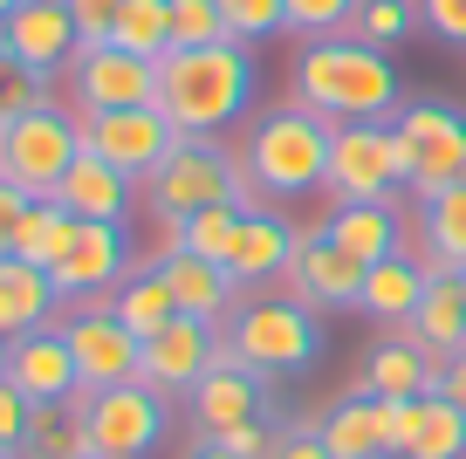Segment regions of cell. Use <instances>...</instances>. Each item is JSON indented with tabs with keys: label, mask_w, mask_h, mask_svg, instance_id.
Wrapping results in <instances>:
<instances>
[{
	"label": "cell",
	"mask_w": 466,
	"mask_h": 459,
	"mask_svg": "<svg viewBox=\"0 0 466 459\" xmlns=\"http://www.w3.org/2000/svg\"><path fill=\"white\" fill-rule=\"evenodd\" d=\"M62 7H69V21H76V35H83V48L110 42L116 15H124V0H62Z\"/></svg>",
	"instance_id": "obj_41"
},
{
	"label": "cell",
	"mask_w": 466,
	"mask_h": 459,
	"mask_svg": "<svg viewBox=\"0 0 466 459\" xmlns=\"http://www.w3.org/2000/svg\"><path fill=\"white\" fill-rule=\"evenodd\" d=\"M219 15H227V35L248 42V48L289 28V7H281V0H219Z\"/></svg>",
	"instance_id": "obj_38"
},
{
	"label": "cell",
	"mask_w": 466,
	"mask_h": 459,
	"mask_svg": "<svg viewBox=\"0 0 466 459\" xmlns=\"http://www.w3.org/2000/svg\"><path fill=\"white\" fill-rule=\"evenodd\" d=\"M69 336V357L83 391H110V384H137V363H145V336H131L110 316V295L103 301H76L69 316L56 322Z\"/></svg>",
	"instance_id": "obj_11"
},
{
	"label": "cell",
	"mask_w": 466,
	"mask_h": 459,
	"mask_svg": "<svg viewBox=\"0 0 466 459\" xmlns=\"http://www.w3.org/2000/svg\"><path fill=\"white\" fill-rule=\"evenodd\" d=\"M131 192H137V178H124L116 165H103L96 151H76V165L62 172V186L48 192V199L69 206L76 219H110V227H124V213H131Z\"/></svg>",
	"instance_id": "obj_25"
},
{
	"label": "cell",
	"mask_w": 466,
	"mask_h": 459,
	"mask_svg": "<svg viewBox=\"0 0 466 459\" xmlns=\"http://www.w3.org/2000/svg\"><path fill=\"white\" fill-rule=\"evenodd\" d=\"M295 247H302V227H295L289 213H268V206H248V219H240V233H233V254H227V274L240 288H261V281H281L295 260Z\"/></svg>",
	"instance_id": "obj_19"
},
{
	"label": "cell",
	"mask_w": 466,
	"mask_h": 459,
	"mask_svg": "<svg viewBox=\"0 0 466 459\" xmlns=\"http://www.w3.org/2000/svg\"><path fill=\"white\" fill-rule=\"evenodd\" d=\"M192 425H199V439H219V432L248 425V418H268V377H254L248 363H233L227 336H219V357L213 371L192 384Z\"/></svg>",
	"instance_id": "obj_17"
},
{
	"label": "cell",
	"mask_w": 466,
	"mask_h": 459,
	"mask_svg": "<svg viewBox=\"0 0 466 459\" xmlns=\"http://www.w3.org/2000/svg\"><path fill=\"white\" fill-rule=\"evenodd\" d=\"M219 336H227L233 363H248L254 377H302L322 357L316 309H302L295 295H248L219 322Z\"/></svg>",
	"instance_id": "obj_5"
},
{
	"label": "cell",
	"mask_w": 466,
	"mask_h": 459,
	"mask_svg": "<svg viewBox=\"0 0 466 459\" xmlns=\"http://www.w3.org/2000/svg\"><path fill=\"white\" fill-rule=\"evenodd\" d=\"M21 213H28V192L0 186V260L15 254V227H21Z\"/></svg>",
	"instance_id": "obj_45"
},
{
	"label": "cell",
	"mask_w": 466,
	"mask_h": 459,
	"mask_svg": "<svg viewBox=\"0 0 466 459\" xmlns=\"http://www.w3.org/2000/svg\"><path fill=\"white\" fill-rule=\"evenodd\" d=\"M419 21L446 48H466V0H419Z\"/></svg>",
	"instance_id": "obj_43"
},
{
	"label": "cell",
	"mask_w": 466,
	"mask_h": 459,
	"mask_svg": "<svg viewBox=\"0 0 466 459\" xmlns=\"http://www.w3.org/2000/svg\"><path fill=\"white\" fill-rule=\"evenodd\" d=\"M28 418H35V398L0 377V453L7 459H21V445H28Z\"/></svg>",
	"instance_id": "obj_40"
},
{
	"label": "cell",
	"mask_w": 466,
	"mask_h": 459,
	"mask_svg": "<svg viewBox=\"0 0 466 459\" xmlns=\"http://www.w3.org/2000/svg\"><path fill=\"white\" fill-rule=\"evenodd\" d=\"M439 363H446V357H432V350L411 343L405 330H391L384 343H370L364 371H357V391H370V398H384V404L432 398V391H439Z\"/></svg>",
	"instance_id": "obj_20"
},
{
	"label": "cell",
	"mask_w": 466,
	"mask_h": 459,
	"mask_svg": "<svg viewBox=\"0 0 466 459\" xmlns=\"http://www.w3.org/2000/svg\"><path fill=\"white\" fill-rule=\"evenodd\" d=\"M206 42H233L219 0H172V48H206Z\"/></svg>",
	"instance_id": "obj_37"
},
{
	"label": "cell",
	"mask_w": 466,
	"mask_h": 459,
	"mask_svg": "<svg viewBox=\"0 0 466 459\" xmlns=\"http://www.w3.org/2000/svg\"><path fill=\"white\" fill-rule=\"evenodd\" d=\"M452 281H460V301H466V268H460V274H452Z\"/></svg>",
	"instance_id": "obj_50"
},
{
	"label": "cell",
	"mask_w": 466,
	"mask_h": 459,
	"mask_svg": "<svg viewBox=\"0 0 466 459\" xmlns=\"http://www.w3.org/2000/svg\"><path fill=\"white\" fill-rule=\"evenodd\" d=\"M76 124H83V151H96L103 165H116V172L137 178V186L158 172L165 151L178 144L172 117H165L158 103H137V110H76Z\"/></svg>",
	"instance_id": "obj_10"
},
{
	"label": "cell",
	"mask_w": 466,
	"mask_h": 459,
	"mask_svg": "<svg viewBox=\"0 0 466 459\" xmlns=\"http://www.w3.org/2000/svg\"><path fill=\"white\" fill-rule=\"evenodd\" d=\"M0 459H7V453H0Z\"/></svg>",
	"instance_id": "obj_52"
},
{
	"label": "cell",
	"mask_w": 466,
	"mask_h": 459,
	"mask_svg": "<svg viewBox=\"0 0 466 459\" xmlns=\"http://www.w3.org/2000/svg\"><path fill=\"white\" fill-rule=\"evenodd\" d=\"M83 151V124L62 103H35L28 117H7L0 124V186L28 192V199H48L62 186V172Z\"/></svg>",
	"instance_id": "obj_6"
},
{
	"label": "cell",
	"mask_w": 466,
	"mask_h": 459,
	"mask_svg": "<svg viewBox=\"0 0 466 459\" xmlns=\"http://www.w3.org/2000/svg\"><path fill=\"white\" fill-rule=\"evenodd\" d=\"M425 281H432V274H425L411 254H384V260H370V274H364V301H357V309H364L378 330H405V322L419 316Z\"/></svg>",
	"instance_id": "obj_28"
},
{
	"label": "cell",
	"mask_w": 466,
	"mask_h": 459,
	"mask_svg": "<svg viewBox=\"0 0 466 459\" xmlns=\"http://www.w3.org/2000/svg\"><path fill=\"white\" fill-rule=\"evenodd\" d=\"M151 268L165 274V288H172V301H178V316H199V322H227L233 316V301H240V281H233L219 260H199V254H186V247H165Z\"/></svg>",
	"instance_id": "obj_21"
},
{
	"label": "cell",
	"mask_w": 466,
	"mask_h": 459,
	"mask_svg": "<svg viewBox=\"0 0 466 459\" xmlns=\"http://www.w3.org/2000/svg\"><path fill=\"white\" fill-rule=\"evenodd\" d=\"M405 186V144L391 124H329V199L364 206L398 199Z\"/></svg>",
	"instance_id": "obj_9"
},
{
	"label": "cell",
	"mask_w": 466,
	"mask_h": 459,
	"mask_svg": "<svg viewBox=\"0 0 466 459\" xmlns=\"http://www.w3.org/2000/svg\"><path fill=\"white\" fill-rule=\"evenodd\" d=\"M56 281H48V268H35V260L7 254L0 260V336L15 343V336H35L56 322Z\"/></svg>",
	"instance_id": "obj_27"
},
{
	"label": "cell",
	"mask_w": 466,
	"mask_h": 459,
	"mask_svg": "<svg viewBox=\"0 0 466 459\" xmlns=\"http://www.w3.org/2000/svg\"><path fill=\"white\" fill-rule=\"evenodd\" d=\"M364 274L370 268L350 254V247H336L329 233H302L289 274H281V295H295L302 309H316V316H336V309H357V301H364Z\"/></svg>",
	"instance_id": "obj_13"
},
{
	"label": "cell",
	"mask_w": 466,
	"mask_h": 459,
	"mask_svg": "<svg viewBox=\"0 0 466 459\" xmlns=\"http://www.w3.org/2000/svg\"><path fill=\"white\" fill-rule=\"evenodd\" d=\"M405 254L419 260L425 274H460L466 268V178H460V186H446L439 199H425L419 213H411Z\"/></svg>",
	"instance_id": "obj_24"
},
{
	"label": "cell",
	"mask_w": 466,
	"mask_h": 459,
	"mask_svg": "<svg viewBox=\"0 0 466 459\" xmlns=\"http://www.w3.org/2000/svg\"><path fill=\"white\" fill-rule=\"evenodd\" d=\"M240 165H248V186L261 199L322 192L329 186V117L302 110V103H281V110L254 117L248 144H240Z\"/></svg>",
	"instance_id": "obj_3"
},
{
	"label": "cell",
	"mask_w": 466,
	"mask_h": 459,
	"mask_svg": "<svg viewBox=\"0 0 466 459\" xmlns=\"http://www.w3.org/2000/svg\"><path fill=\"white\" fill-rule=\"evenodd\" d=\"M391 130L405 144V192L419 206L466 178V117L452 103H405L391 117Z\"/></svg>",
	"instance_id": "obj_7"
},
{
	"label": "cell",
	"mask_w": 466,
	"mask_h": 459,
	"mask_svg": "<svg viewBox=\"0 0 466 459\" xmlns=\"http://www.w3.org/2000/svg\"><path fill=\"white\" fill-rule=\"evenodd\" d=\"M7 384H21L35 404H56V398H76L83 377H76V357H69V336L48 322L35 336H15L7 343Z\"/></svg>",
	"instance_id": "obj_22"
},
{
	"label": "cell",
	"mask_w": 466,
	"mask_h": 459,
	"mask_svg": "<svg viewBox=\"0 0 466 459\" xmlns=\"http://www.w3.org/2000/svg\"><path fill=\"white\" fill-rule=\"evenodd\" d=\"M411 28H419V0H364L357 21H350V35L370 48H398Z\"/></svg>",
	"instance_id": "obj_35"
},
{
	"label": "cell",
	"mask_w": 466,
	"mask_h": 459,
	"mask_svg": "<svg viewBox=\"0 0 466 459\" xmlns=\"http://www.w3.org/2000/svg\"><path fill=\"white\" fill-rule=\"evenodd\" d=\"M76 48H83V35H76L62 0H21L15 15L0 21V56H15L21 69L48 76V83L76 62Z\"/></svg>",
	"instance_id": "obj_15"
},
{
	"label": "cell",
	"mask_w": 466,
	"mask_h": 459,
	"mask_svg": "<svg viewBox=\"0 0 466 459\" xmlns=\"http://www.w3.org/2000/svg\"><path fill=\"white\" fill-rule=\"evenodd\" d=\"M268 459H329V445H322L316 425H281V439H275Z\"/></svg>",
	"instance_id": "obj_44"
},
{
	"label": "cell",
	"mask_w": 466,
	"mask_h": 459,
	"mask_svg": "<svg viewBox=\"0 0 466 459\" xmlns=\"http://www.w3.org/2000/svg\"><path fill=\"white\" fill-rule=\"evenodd\" d=\"M83 453H89L83 391H76V398H56V404H35V418H28V445H21V459H83Z\"/></svg>",
	"instance_id": "obj_31"
},
{
	"label": "cell",
	"mask_w": 466,
	"mask_h": 459,
	"mask_svg": "<svg viewBox=\"0 0 466 459\" xmlns=\"http://www.w3.org/2000/svg\"><path fill=\"white\" fill-rule=\"evenodd\" d=\"M398 69L384 48L357 42V35H329V42H302L295 56V103L329 124H384L398 117Z\"/></svg>",
	"instance_id": "obj_1"
},
{
	"label": "cell",
	"mask_w": 466,
	"mask_h": 459,
	"mask_svg": "<svg viewBox=\"0 0 466 459\" xmlns=\"http://www.w3.org/2000/svg\"><path fill=\"white\" fill-rule=\"evenodd\" d=\"M83 459H103V453H83Z\"/></svg>",
	"instance_id": "obj_51"
},
{
	"label": "cell",
	"mask_w": 466,
	"mask_h": 459,
	"mask_svg": "<svg viewBox=\"0 0 466 459\" xmlns=\"http://www.w3.org/2000/svg\"><path fill=\"white\" fill-rule=\"evenodd\" d=\"M83 425H89V453L103 459H145L158 453V439L172 432V398L137 384H110V391H83Z\"/></svg>",
	"instance_id": "obj_8"
},
{
	"label": "cell",
	"mask_w": 466,
	"mask_h": 459,
	"mask_svg": "<svg viewBox=\"0 0 466 459\" xmlns=\"http://www.w3.org/2000/svg\"><path fill=\"white\" fill-rule=\"evenodd\" d=\"M411 343H425L432 357H452V350L466 343V301H460V281L452 274H432L419 295V316L405 322Z\"/></svg>",
	"instance_id": "obj_29"
},
{
	"label": "cell",
	"mask_w": 466,
	"mask_h": 459,
	"mask_svg": "<svg viewBox=\"0 0 466 459\" xmlns=\"http://www.w3.org/2000/svg\"><path fill=\"white\" fill-rule=\"evenodd\" d=\"M69 233H76V213H69V206L28 199V213H21V227H15V254L35 260V268H56L62 247H69Z\"/></svg>",
	"instance_id": "obj_32"
},
{
	"label": "cell",
	"mask_w": 466,
	"mask_h": 459,
	"mask_svg": "<svg viewBox=\"0 0 466 459\" xmlns=\"http://www.w3.org/2000/svg\"><path fill=\"white\" fill-rule=\"evenodd\" d=\"M0 377H7V336H0Z\"/></svg>",
	"instance_id": "obj_49"
},
{
	"label": "cell",
	"mask_w": 466,
	"mask_h": 459,
	"mask_svg": "<svg viewBox=\"0 0 466 459\" xmlns=\"http://www.w3.org/2000/svg\"><path fill=\"white\" fill-rule=\"evenodd\" d=\"M391 459H466V412L452 398H398L391 404Z\"/></svg>",
	"instance_id": "obj_18"
},
{
	"label": "cell",
	"mask_w": 466,
	"mask_h": 459,
	"mask_svg": "<svg viewBox=\"0 0 466 459\" xmlns=\"http://www.w3.org/2000/svg\"><path fill=\"white\" fill-rule=\"evenodd\" d=\"M261 206V192L248 186V165L233 158L219 138H178L165 151V165L145 178V206L158 227H178V219L206 213V206Z\"/></svg>",
	"instance_id": "obj_4"
},
{
	"label": "cell",
	"mask_w": 466,
	"mask_h": 459,
	"mask_svg": "<svg viewBox=\"0 0 466 459\" xmlns=\"http://www.w3.org/2000/svg\"><path fill=\"white\" fill-rule=\"evenodd\" d=\"M275 439H281L275 412H268V418H248V425H233V432H219V445H227V453H240V459H268V453H275Z\"/></svg>",
	"instance_id": "obj_42"
},
{
	"label": "cell",
	"mask_w": 466,
	"mask_h": 459,
	"mask_svg": "<svg viewBox=\"0 0 466 459\" xmlns=\"http://www.w3.org/2000/svg\"><path fill=\"white\" fill-rule=\"evenodd\" d=\"M15 7H21V0H0V21H7V15H15Z\"/></svg>",
	"instance_id": "obj_48"
},
{
	"label": "cell",
	"mask_w": 466,
	"mask_h": 459,
	"mask_svg": "<svg viewBox=\"0 0 466 459\" xmlns=\"http://www.w3.org/2000/svg\"><path fill=\"white\" fill-rule=\"evenodd\" d=\"M329 459H391V404L370 391H343L329 412L316 418Z\"/></svg>",
	"instance_id": "obj_23"
},
{
	"label": "cell",
	"mask_w": 466,
	"mask_h": 459,
	"mask_svg": "<svg viewBox=\"0 0 466 459\" xmlns=\"http://www.w3.org/2000/svg\"><path fill=\"white\" fill-rule=\"evenodd\" d=\"M35 103H56L48 97V76L21 69L15 56H0V124H7V117H28Z\"/></svg>",
	"instance_id": "obj_39"
},
{
	"label": "cell",
	"mask_w": 466,
	"mask_h": 459,
	"mask_svg": "<svg viewBox=\"0 0 466 459\" xmlns=\"http://www.w3.org/2000/svg\"><path fill=\"white\" fill-rule=\"evenodd\" d=\"M124 274H131V240H124V227H110V219H76V233H69V247H62V260L48 268V281H56L62 301H103Z\"/></svg>",
	"instance_id": "obj_14"
},
{
	"label": "cell",
	"mask_w": 466,
	"mask_h": 459,
	"mask_svg": "<svg viewBox=\"0 0 466 459\" xmlns=\"http://www.w3.org/2000/svg\"><path fill=\"white\" fill-rule=\"evenodd\" d=\"M110 316L131 336H158L165 322L178 316V301H172V288H165L158 268H137V274H124V281L110 288Z\"/></svg>",
	"instance_id": "obj_30"
},
{
	"label": "cell",
	"mask_w": 466,
	"mask_h": 459,
	"mask_svg": "<svg viewBox=\"0 0 466 459\" xmlns=\"http://www.w3.org/2000/svg\"><path fill=\"white\" fill-rule=\"evenodd\" d=\"M213 357H219V330H213V322L172 316L158 336H145V363H137V377H145L151 391H165V398H192V384L213 371Z\"/></svg>",
	"instance_id": "obj_16"
},
{
	"label": "cell",
	"mask_w": 466,
	"mask_h": 459,
	"mask_svg": "<svg viewBox=\"0 0 466 459\" xmlns=\"http://www.w3.org/2000/svg\"><path fill=\"white\" fill-rule=\"evenodd\" d=\"M69 89H76L69 110H137V103H158V62L131 56V48H116V42L76 48Z\"/></svg>",
	"instance_id": "obj_12"
},
{
	"label": "cell",
	"mask_w": 466,
	"mask_h": 459,
	"mask_svg": "<svg viewBox=\"0 0 466 459\" xmlns=\"http://www.w3.org/2000/svg\"><path fill=\"white\" fill-rule=\"evenodd\" d=\"M254 103V56L248 42H206L158 56V110L178 138H219Z\"/></svg>",
	"instance_id": "obj_2"
},
{
	"label": "cell",
	"mask_w": 466,
	"mask_h": 459,
	"mask_svg": "<svg viewBox=\"0 0 466 459\" xmlns=\"http://www.w3.org/2000/svg\"><path fill=\"white\" fill-rule=\"evenodd\" d=\"M281 7H289V35L329 42V35H350V21H357L364 0H281Z\"/></svg>",
	"instance_id": "obj_36"
},
{
	"label": "cell",
	"mask_w": 466,
	"mask_h": 459,
	"mask_svg": "<svg viewBox=\"0 0 466 459\" xmlns=\"http://www.w3.org/2000/svg\"><path fill=\"white\" fill-rule=\"evenodd\" d=\"M116 48H131V56H151L158 62L172 48V0H124V15L110 28Z\"/></svg>",
	"instance_id": "obj_34"
},
{
	"label": "cell",
	"mask_w": 466,
	"mask_h": 459,
	"mask_svg": "<svg viewBox=\"0 0 466 459\" xmlns=\"http://www.w3.org/2000/svg\"><path fill=\"white\" fill-rule=\"evenodd\" d=\"M439 398H452V404H460V412H466V343L452 350L446 363H439Z\"/></svg>",
	"instance_id": "obj_46"
},
{
	"label": "cell",
	"mask_w": 466,
	"mask_h": 459,
	"mask_svg": "<svg viewBox=\"0 0 466 459\" xmlns=\"http://www.w3.org/2000/svg\"><path fill=\"white\" fill-rule=\"evenodd\" d=\"M240 219H248V206H233V199H227V206H206V213H192V219H178V227H172V247H186V254L219 260V268H227Z\"/></svg>",
	"instance_id": "obj_33"
},
{
	"label": "cell",
	"mask_w": 466,
	"mask_h": 459,
	"mask_svg": "<svg viewBox=\"0 0 466 459\" xmlns=\"http://www.w3.org/2000/svg\"><path fill=\"white\" fill-rule=\"evenodd\" d=\"M186 459H240V453H227L219 439H199V445H186Z\"/></svg>",
	"instance_id": "obj_47"
},
{
	"label": "cell",
	"mask_w": 466,
	"mask_h": 459,
	"mask_svg": "<svg viewBox=\"0 0 466 459\" xmlns=\"http://www.w3.org/2000/svg\"><path fill=\"white\" fill-rule=\"evenodd\" d=\"M322 233H329L336 247H350V254L370 268V260H384V254H405L411 213H398L391 199H364V206H336V213L322 219Z\"/></svg>",
	"instance_id": "obj_26"
}]
</instances>
